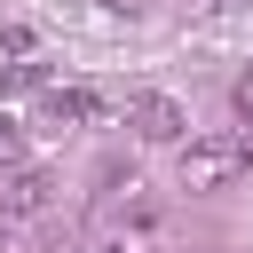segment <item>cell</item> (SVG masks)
<instances>
[{
	"instance_id": "1",
	"label": "cell",
	"mask_w": 253,
	"mask_h": 253,
	"mask_svg": "<svg viewBox=\"0 0 253 253\" xmlns=\"http://www.w3.org/2000/svg\"><path fill=\"white\" fill-rule=\"evenodd\" d=\"M253 166V134H206V142H182V190H221Z\"/></svg>"
},
{
	"instance_id": "6",
	"label": "cell",
	"mask_w": 253,
	"mask_h": 253,
	"mask_svg": "<svg viewBox=\"0 0 253 253\" xmlns=\"http://www.w3.org/2000/svg\"><path fill=\"white\" fill-rule=\"evenodd\" d=\"M0 55H16V63H32V24H0Z\"/></svg>"
},
{
	"instance_id": "7",
	"label": "cell",
	"mask_w": 253,
	"mask_h": 253,
	"mask_svg": "<svg viewBox=\"0 0 253 253\" xmlns=\"http://www.w3.org/2000/svg\"><path fill=\"white\" fill-rule=\"evenodd\" d=\"M0 166H8V174H16V166H24V134H16V126H8V119H0Z\"/></svg>"
},
{
	"instance_id": "2",
	"label": "cell",
	"mask_w": 253,
	"mask_h": 253,
	"mask_svg": "<svg viewBox=\"0 0 253 253\" xmlns=\"http://www.w3.org/2000/svg\"><path fill=\"white\" fill-rule=\"evenodd\" d=\"M126 119H134V134H142V142H182V134H190V111H182L174 95H134V111H126Z\"/></svg>"
},
{
	"instance_id": "3",
	"label": "cell",
	"mask_w": 253,
	"mask_h": 253,
	"mask_svg": "<svg viewBox=\"0 0 253 253\" xmlns=\"http://www.w3.org/2000/svg\"><path fill=\"white\" fill-rule=\"evenodd\" d=\"M47 198H55V182L40 166H16L0 182V221H32V213H47Z\"/></svg>"
},
{
	"instance_id": "4",
	"label": "cell",
	"mask_w": 253,
	"mask_h": 253,
	"mask_svg": "<svg viewBox=\"0 0 253 253\" xmlns=\"http://www.w3.org/2000/svg\"><path fill=\"white\" fill-rule=\"evenodd\" d=\"M47 119H55V126H63V119H71V126H95V119H103V95H95V87H55V95H47Z\"/></svg>"
},
{
	"instance_id": "9",
	"label": "cell",
	"mask_w": 253,
	"mask_h": 253,
	"mask_svg": "<svg viewBox=\"0 0 253 253\" xmlns=\"http://www.w3.org/2000/svg\"><path fill=\"white\" fill-rule=\"evenodd\" d=\"M95 253H134V245H95Z\"/></svg>"
},
{
	"instance_id": "5",
	"label": "cell",
	"mask_w": 253,
	"mask_h": 253,
	"mask_svg": "<svg viewBox=\"0 0 253 253\" xmlns=\"http://www.w3.org/2000/svg\"><path fill=\"white\" fill-rule=\"evenodd\" d=\"M40 79H47V71H40V63H8V71H0V95H32V87H40Z\"/></svg>"
},
{
	"instance_id": "8",
	"label": "cell",
	"mask_w": 253,
	"mask_h": 253,
	"mask_svg": "<svg viewBox=\"0 0 253 253\" xmlns=\"http://www.w3.org/2000/svg\"><path fill=\"white\" fill-rule=\"evenodd\" d=\"M229 103H237V119H245V126H253V63H245V71H237V87H229Z\"/></svg>"
},
{
	"instance_id": "10",
	"label": "cell",
	"mask_w": 253,
	"mask_h": 253,
	"mask_svg": "<svg viewBox=\"0 0 253 253\" xmlns=\"http://www.w3.org/2000/svg\"><path fill=\"white\" fill-rule=\"evenodd\" d=\"M103 8H134V0H103Z\"/></svg>"
}]
</instances>
